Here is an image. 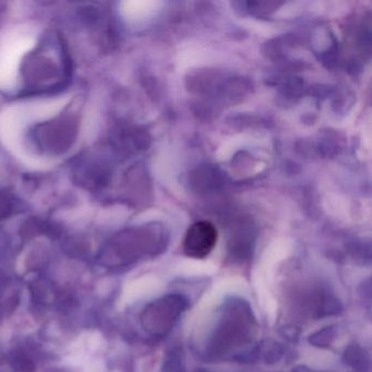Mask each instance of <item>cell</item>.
Segmentation results:
<instances>
[{
  "instance_id": "cell-1",
  "label": "cell",
  "mask_w": 372,
  "mask_h": 372,
  "mask_svg": "<svg viewBox=\"0 0 372 372\" xmlns=\"http://www.w3.org/2000/svg\"><path fill=\"white\" fill-rule=\"evenodd\" d=\"M217 243L215 226L208 221L192 224L185 236L184 247L187 256L194 259H204L213 250Z\"/></svg>"
}]
</instances>
